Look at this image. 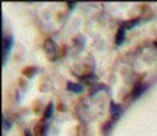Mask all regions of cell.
<instances>
[{
	"label": "cell",
	"instance_id": "obj_6",
	"mask_svg": "<svg viewBox=\"0 0 157 136\" xmlns=\"http://www.w3.org/2000/svg\"><path fill=\"white\" fill-rule=\"evenodd\" d=\"M118 111H119V107L115 106V104H112V112H118Z\"/></svg>",
	"mask_w": 157,
	"mask_h": 136
},
{
	"label": "cell",
	"instance_id": "obj_1",
	"mask_svg": "<svg viewBox=\"0 0 157 136\" xmlns=\"http://www.w3.org/2000/svg\"><path fill=\"white\" fill-rule=\"evenodd\" d=\"M44 50H45L48 59H52V60L56 59V56H58V47H56V44H55L52 39H47V41L44 42Z\"/></svg>",
	"mask_w": 157,
	"mask_h": 136
},
{
	"label": "cell",
	"instance_id": "obj_5",
	"mask_svg": "<svg viewBox=\"0 0 157 136\" xmlns=\"http://www.w3.org/2000/svg\"><path fill=\"white\" fill-rule=\"evenodd\" d=\"M83 82H86V83H91V82H94V76L91 77V76H88V77H83Z\"/></svg>",
	"mask_w": 157,
	"mask_h": 136
},
{
	"label": "cell",
	"instance_id": "obj_3",
	"mask_svg": "<svg viewBox=\"0 0 157 136\" xmlns=\"http://www.w3.org/2000/svg\"><path fill=\"white\" fill-rule=\"evenodd\" d=\"M122 39H124V27H121V29H119V32H118L117 44H121V42H122Z\"/></svg>",
	"mask_w": 157,
	"mask_h": 136
},
{
	"label": "cell",
	"instance_id": "obj_2",
	"mask_svg": "<svg viewBox=\"0 0 157 136\" xmlns=\"http://www.w3.org/2000/svg\"><path fill=\"white\" fill-rule=\"evenodd\" d=\"M68 89H71L74 92H80L83 89V86L82 85H74V83H68Z\"/></svg>",
	"mask_w": 157,
	"mask_h": 136
},
{
	"label": "cell",
	"instance_id": "obj_4",
	"mask_svg": "<svg viewBox=\"0 0 157 136\" xmlns=\"http://www.w3.org/2000/svg\"><path fill=\"white\" fill-rule=\"evenodd\" d=\"M52 109H53V106L50 104V106L47 107V112H45V117H47V118H50V117H52Z\"/></svg>",
	"mask_w": 157,
	"mask_h": 136
}]
</instances>
